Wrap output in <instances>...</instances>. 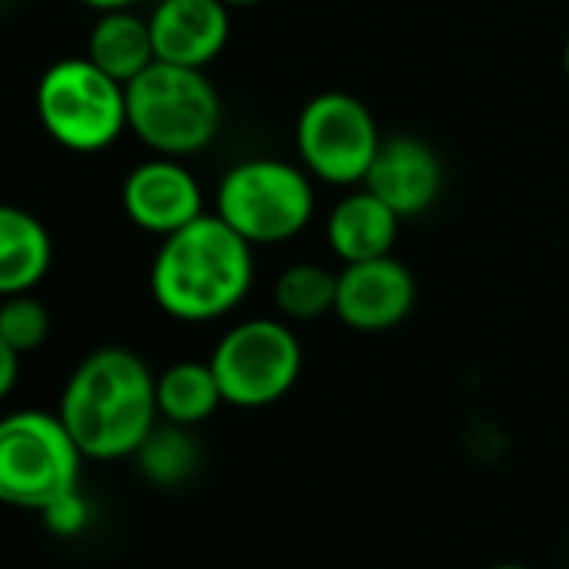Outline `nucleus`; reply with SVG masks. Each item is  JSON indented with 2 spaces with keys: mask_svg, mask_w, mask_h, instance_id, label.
<instances>
[{
  "mask_svg": "<svg viewBox=\"0 0 569 569\" xmlns=\"http://www.w3.org/2000/svg\"><path fill=\"white\" fill-rule=\"evenodd\" d=\"M254 284V244L228 228L214 211L161 238L148 289L154 306L188 326L231 316Z\"/></svg>",
  "mask_w": 569,
  "mask_h": 569,
  "instance_id": "nucleus-1",
  "label": "nucleus"
},
{
  "mask_svg": "<svg viewBox=\"0 0 569 569\" xmlns=\"http://www.w3.org/2000/svg\"><path fill=\"white\" fill-rule=\"evenodd\" d=\"M48 336H51V312L34 292L0 299V339L14 352L21 356L38 352L48 342Z\"/></svg>",
  "mask_w": 569,
  "mask_h": 569,
  "instance_id": "nucleus-19",
  "label": "nucleus"
},
{
  "mask_svg": "<svg viewBox=\"0 0 569 569\" xmlns=\"http://www.w3.org/2000/svg\"><path fill=\"white\" fill-rule=\"evenodd\" d=\"M128 131L151 151L191 158L214 144L224 121L218 88L201 68L154 61L124 84Z\"/></svg>",
  "mask_w": 569,
  "mask_h": 569,
  "instance_id": "nucleus-3",
  "label": "nucleus"
},
{
  "mask_svg": "<svg viewBox=\"0 0 569 569\" xmlns=\"http://www.w3.org/2000/svg\"><path fill=\"white\" fill-rule=\"evenodd\" d=\"M214 214L254 248L292 241L316 218L312 174L281 158H244L221 174Z\"/></svg>",
  "mask_w": 569,
  "mask_h": 569,
  "instance_id": "nucleus-4",
  "label": "nucleus"
},
{
  "mask_svg": "<svg viewBox=\"0 0 569 569\" xmlns=\"http://www.w3.org/2000/svg\"><path fill=\"white\" fill-rule=\"evenodd\" d=\"M138 459L141 472L158 486H178L198 469V442L188 426H174L158 419V426L148 432L141 449L131 456Z\"/></svg>",
  "mask_w": 569,
  "mask_h": 569,
  "instance_id": "nucleus-18",
  "label": "nucleus"
},
{
  "mask_svg": "<svg viewBox=\"0 0 569 569\" xmlns=\"http://www.w3.org/2000/svg\"><path fill=\"white\" fill-rule=\"evenodd\" d=\"M158 396V416L174 426H201L224 406L221 386L214 379L211 362H174L154 379Z\"/></svg>",
  "mask_w": 569,
  "mask_h": 569,
  "instance_id": "nucleus-16",
  "label": "nucleus"
},
{
  "mask_svg": "<svg viewBox=\"0 0 569 569\" xmlns=\"http://www.w3.org/2000/svg\"><path fill=\"white\" fill-rule=\"evenodd\" d=\"M21 379V352H14L4 339H0V402H4Z\"/></svg>",
  "mask_w": 569,
  "mask_h": 569,
  "instance_id": "nucleus-21",
  "label": "nucleus"
},
{
  "mask_svg": "<svg viewBox=\"0 0 569 569\" xmlns=\"http://www.w3.org/2000/svg\"><path fill=\"white\" fill-rule=\"evenodd\" d=\"M489 569H529V566H522V562H496Z\"/></svg>",
  "mask_w": 569,
  "mask_h": 569,
  "instance_id": "nucleus-24",
  "label": "nucleus"
},
{
  "mask_svg": "<svg viewBox=\"0 0 569 569\" xmlns=\"http://www.w3.org/2000/svg\"><path fill=\"white\" fill-rule=\"evenodd\" d=\"M148 24L158 61L204 71L228 48L231 8L221 0H158Z\"/></svg>",
  "mask_w": 569,
  "mask_h": 569,
  "instance_id": "nucleus-12",
  "label": "nucleus"
},
{
  "mask_svg": "<svg viewBox=\"0 0 569 569\" xmlns=\"http://www.w3.org/2000/svg\"><path fill=\"white\" fill-rule=\"evenodd\" d=\"M78 4H84V8L94 11V14H104V11H128V8H138L141 0H78Z\"/></svg>",
  "mask_w": 569,
  "mask_h": 569,
  "instance_id": "nucleus-22",
  "label": "nucleus"
},
{
  "mask_svg": "<svg viewBox=\"0 0 569 569\" xmlns=\"http://www.w3.org/2000/svg\"><path fill=\"white\" fill-rule=\"evenodd\" d=\"M154 379L148 362L124 346L94 349L78 362L64 382L58 416L84 459L114 462L141 449L161 419Z\"/></svg>",
  "mask_w": 569,
  "mask_h": 569,
  "instance_id": "nucleus-2",
  "label": "nucleus"
},
{
  "mask_svg": "<svg viewBox=\"0 0 569 569\" xmlns=\"http://www.w3.org/2000/svg\"><path fill=\"white\" fill-rule=\"evenodd\" d=\"M399 224L402 218L369 188H356L349 194H342L329 218H326V238L329 248L336 251V258L342 264L352 261H369V258H382L392 254L396 238H399Z\"/></svg>",
  "mask_w": 569,
  "mask_h": 569,
  "instance_id": "nucleus-13",
  "label": "nucleus"
},
{
  "mask_svg": "<svg viewBox=\"0 0 569 569\" xmlns=\"http://www.w3.org/2000/svg\"><path fill=\"white\" fill-rule=\"evenodd\" d=\"M221 4L234 11V8H258V4H268V0H221Z\"/></svg>",
  "mask_w": 569,
  "mask_h": 569,
  "instance_id": "nucleus-23",
  "label": "nucleus"
},
{
  "mask_svg": "<svg viewBox=\"0 0 569 569\" xmlns=\"http://www.w3.org/2000/svg\"><path fill=\"white\" fill-rule=\"evenodd\" d=\"M224 406L264 409L284 399L302 376V342L284 319H244L208 356Z\"/></svg>",
  "mask_w": 569,
  "mask_h": 569,
  "instance_id": "nucleus-7",
  "label": "nucleus"
},
{
  "mask_svg": "<svg viewBox=\"0 0 569 569\" xmlns=\"http://www.w3.org/2000/svg\"><path fill=\"white\" fill-rule=\"evenodd\" d=\"M84 58L121 84L134 81L144 68L158 61L148 18H141L134 8L98 14L84 41Z\"/></svg>",
  "mask_w": 569,
  "mask_h": 569,
  "instance_id": "nucleus-15",
  "label": "nucleus"
},
{
  "mask_svg": "<svg viewBox=\"0 0 569 569\" xmlns=\"http://www.w3.org/2000/svg\"><path fill=\"white\" fill-rule=\"evenodd\" d=\"M54 261L48 224L28 208L0 201V299L34 292Z\"/></svg>",
  "mask_w": 569,
  "mask_h": 569,
  "instance_id": "nucleus-14",
  "label": "nucleus"
},
{
  "mask_svg": "<svg viewBox=\"0 0 569 569\" xmlns=\"http://www.w3.org/2000/svg\"><path fill=\"white\" fill-rule=\"evenodd\" d=\"M442 158L429 141L416 134H392L382 138L362 188L379 194L406 221L436 204V198L442 194Z\"/></svg>",
  "mask_w": 569,
  "mask_h": 569,
  "instance_id": "nucleus-11",
  "label": "nucleus"
},
{
  "mask_svg": "<svg viewBox=\"0 0 569 569\" xmlns=\"http://www.w3.org/2000/svg\"><path fill=\"white\" fill-rule=\"evenodd\" d=\"M382 144L369 104L349 91H322L299 111L296 148L302 168L326 184L356 188L366 181Z\"/></svg>",
  "mask_w": 569,
  "mask_h": 569,
  "instance_id": "nucleus-8",
  "label": "nucleus"
},
{
  "mask_svg": "<svg viewBox=\"0 0 569 569\" xmlns=\"http://www.w3.org/2000/svg\"><path fill=\"white\" fill-rule=\"evenodd\" d=\"M416 278L396 254L342 264L336 319L352 332L399 329L416 309Z\"/></svg>",
  "mask_w": 569,
  "mask_h": 569,
  "instance_id": "nucleus-9",
  "label": "nucleus"
},
{
  "mask_svg": "<svg viewBox=\"0 0 569 569\" xmlns=\"http://www.w3.org/2000/svg\"><path fill=\"white\" fill-rule=\"evenodd\" d=\"M121 208L134 228L164 238L204 214V191L184 158L151 154L128 171Z\"/></svg>",
  "mask_w": 569,
  "mask_h": 569,
  "instance_id": "nucleus-10",
  "label": "nucleus"
},
{
  "mask_svg": "<svg viewBox=\"0 0 569 569\" xmlns=\"http://www.w3.org/2000/svg\"><path fill=\"white\" fill-rule=\"evenodd\" d=\"M88 516H91V509H88L81 489L64 492L61 499H54L51 506L41 509V519L54 536H78L88 526Z\"/></svg>",
  "mask_w": 569,
  "mask_h": 569,
  "instance_id": "nucleus-20",
  "label": "nucleus"
},
{
  "mask_svg": "<svg viewBox=\"0 0 569 569\" xmlns=\"http://www.w3.org/2000/svg\"><path fill=\"white\" fill-rule=\"evenodd\" d=\"M34 111L44 134L74 154H98L128 131L124 84L84 54L44 68L34 88Z\"/></svg>",
  "mask_w": 569,
  "mask_h": 569,
  "instance_id": "nucleus-5",
  "label": "nucleus"
},
{
  "mask_svg": "<svg viewBox=\"0 0 569 569\" xmlns=\"http://www.w3.org/2000/svg\"><path fill=\"white\" fill-rule=\"evenodd\" d=\"M84 452L58 412L18 409L0 419V506L41 512L81 482Z\"/></svg>",
  "mask_w": 569,
  "mask_h": 569,
  "instance_id": "nucleus-6",
  "label": "nucleus"
},
{
  "mask_svg": "<svg viewBox=\"0 0 569 569\" xmlns=\"http://www.w3.org/2000/svg\"><path fill=\"white\" fill-rule=\"evenodd\" d=\"M562 68H566V78H569V38H566V48H562Z\"/></svg>",
  "mask_w": 569,
  "mask_h": 569,
  "instance_id": "nucleus-25",
  "label": "nucleus"
},
{
  "mask_svg": "<svg viewBox=\"0 0 569 569\" xmlns=\"http://www.w3.org/2000/svg\"><path fill=\"white\" fill-rule=\"evenodd\" d=\"M339 271L319 261H296L274 281V306L284 322H316L336 316Z\"/></svg>",
  "mask_w": 569,
  "mask_h": 569,
  "instance_id": "nucleus-17",
  "label": "nucleus"
}]
</instances>
